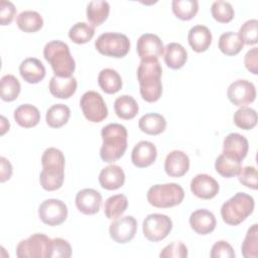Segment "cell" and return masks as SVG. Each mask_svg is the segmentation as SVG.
Masks as SVG:
<instances>
[{
  "instance_id": "bcb514c9",
  "label": "cell",
  "mask_w": 258,
  "mask_h": 258,
  "mask_svg": "<svg viewBox=\"0 0 258 258\" xmlns=\"http://www.w3.org/2000/svg\"><path fill=\"white\" fill-rule=\"evenodd\" d=\"M210 256L211 258H233L235 251L227 241L220 240L212 246Z\"/></svg>"
},
{
  "instance_id": "60d3db41",
  "label": "cell",
  "mask_w": 258,
  "mask_h": 258,
  "mask_svg": "<svg viewBox=\"0 0 258 258\" xmlns=\"http://www.w3.org/2000/svg\"><path fill=\"white\" fill-rule=\"evenodd\" d=\"M211 13L214 19L220 23H228L235 16L234 8L231 3L223 0L215 1L212 4Z\"/></svg>"
},
{
  "instance_id": "8d00e7d4",
  "label": "cell",
  "mask_w": 258,
  "mask_h": 258,
  "mask_svg": "<svg viewBox=\"0 0 258 258\" xmlns=\"http://www.w3.org/2000/svg\"><path fill=\"white\" fill-rule=\"evenodd\" d=\"M171 9L178 19L190 20L199 11V2L197 0H173Z\"/></svg>"
},
{
  "instance_id": "44dd1931",
  "label": "cell",
  "mask_w": 258,
  "mask_h": 258,
  "mask_svg": "<svg viewBox=\"0 0 258 258\" xmlns=\"http://www.w3.org/2000/svg\"><path fill=\"white\" fill-rule=\"evenodd\" d=\"M101 186L108 190H115L123 186L125 182V173L121 166L110 164L104 167L99 174Z\"/></svg>"
},
{
  "instance_id": "5bb4252c",
  "label": "cell",
  "mask_w": 258,
  "mask_h": 258,
  "mask_svg": "<svg viewBox=\"0 0 258 258\" xmlns=\"http://www.w3.org/2000/svg\"><path fill=\"white\" fill-rule=\"evenodd\" d=\"M137 53L141 60L158 59L163 54V43L158 35L144 33L137 40Z\"/></svg>"
},
{
  "instance_id": "ba28073f",
  "label": "cell",
  "mask_w": 258,
  "mask_h": 258,
  "mask_svg": "<svg viewBox=\"0 0 258 258\" xmlns=\"http://www.w3.org/2000/svg\"><path fill=\"white\" fill-rule=\"evenodd\" d=\"M51 239L41 233H35L22 240L16 247L18 258H49Z\"/></svg>"
},
{
  "instance_id": "8fae6325",
  "label": "cell",
  "mask_w": 258,
  "mask_h": 258,
  "mask_svg": "<svg viewBox=\"0 0 258 258\" xmlns=\"http://www.w3.org/2000/svg\"><path fill=\"white\" fill-rule=\"evenodd\" d=\"M38 217L45 225L58 226L68 218V207L57 199L45 200L38 207Z\"/></svg>"
},
{
  "instance_id": "7dc6e473",
  "label": "cell",
  "mask_w": 258,
  "mask_h": 258,
  "mask_svg": "<svg viewBox=\"0 0 258 258\" xmlns=\"http://www.w3.org/2000/svg\"><path fill=\"white\" fill-rule=\"evenodd\" d=\"M16 13L14 4L10 1L2 0L0 3V23L1 25H8L12 22Z\"/></svg>"
},
{
  "instance_id": "7c38bea8",
  "label": "cell",
  "mask_w": 258,
  "mask_h": 258,
  "mask_svg": "<svg viewBox=\"0 0 258 258\" xmlns=\"http://www.w3.org/2000/svg\"><path fill=\"white\" fill-rule=\"evenodd\" d=\"M227 97L235 106L243 107L255 101L256 89L254 84L247 80H236L228 87Z\"/></svg>"
},
{
  "instance_id": "f907efd6",
  "label": "cell",
  "mask_w": 258,
  "mask_h": 258,
  "mask_svg": "<svg viewBox=\"0 0 258 258\" xmlns=\"http://www.w3.org/2000/svg\"><path fill=\"white\" fill-rule=\"evenodd\" d=\"M9 127H10L9 122L6 120V118L4 116H1V132H0V134L4 135L9 130Z\"/></svg>"
},
{
  "instance_id": "74e56055",
  "label": "cell",
  "mask_w": 258,
  "mask_h": 258,
  "mask_svg": "<svg viewBox=\"0 0 258 258\" xmlns=\"http://www.w3.org/2000/svg\"><path fill=\"white\" fill-rule=\"evenodd\" d=\"M257 112L253 108L243 106L234 113V123L243 130L253 129L257 124Z\"/></svg>"
},
{
  "instance_id": "8992f818",
  "label": "cell",
  "mask_w": 258,
  "mask_h": 258,
  "mask_svg": "<svg viewBox=\"0 0 258 258\" xmlns=\"http://www.w3.org/2000/svg\"><path fill=\"white\" fill-rule=\"evenodd\" d=\"M148 203L158 209H167L179 205L184 198L183 188L174 182L154 184L147 191Z\"/></svg>"
},
{
  "instance_id": "e575fe53",
  "label": "cell",
  "mask_w": 258,
  "mask_h": 258,
  "mask_svg": "<svg viewBox=\"0 0 258 258\" xmlns=\"http://www.w3.org/2000/svg\"><path fill=\"white\" fill-rule=\"evenodd\" d=\"M128 207L127 197L119 194L109 197L104 204L105 216L110 220H115L121 217Z\"/></svg>"
},
{
  "instance_id": "cb8c5ba5",
  "label": "cell",
  "mask_w": 258,
  "mask_h": 258,
  "mask_svg": "<svg viewBox=\"0 0 258 258\" xmlns=\"http://www.w3.org/2000/svg\"><path fill=\"white\" fill-rule=\"evenodd\" d=\"M78 83L76 78H59L56 76L51 77L48 85L50 94L54 98L69 99L77 91Z\"/></svg>"
},
{
  "instance_id": "c3c4849f",
  "label": "cell",
  "mask_w": 258,
  "mask_h": 258,
  "mask_svg": "<svg viewBox=\"0 0 258 258\" xmlns=\"http://www.w3.org/2000/svg\"><path fill=\"white\" fill-rule=\"evenodd\" d=\"M245 68L253 75L258 74V48L253 47L247 51L244 56Z\"/></svg>"
},
{
  "instance_id": "d590c367",
  "label": "cell",
  "mask_w": 258,
  "mask_h": 258,
  "mask_svg": "<svg viewBox=\"0 0 258 258\" xmlns=\"http://www.w3.org/2000/svg\"><path fill=\"white\" fill-rule=\"evenodd\" d=\"M21 86L13 75H5L0 80V97L5 102H12L20 94Z\"/></svg>"
},
{
  "instance_id": "7a4b0ae2",
  "label": "cell",
  "mask_w": 258,
  "mask_h": 258,
  "mask_svg": "<svg viewBox=\"0 0 258 258\" xmlns=\"http://www.w3.org/2000/svg\"><path fill=\"white\" fill-rule=\"evenodd\" d=\"M162 68L158 59L141 60L137 69V80L140 86V95L148 103L159 100L162 94Z\"/></svg>"
},
{
  "instance_id": "d6a6232c",
  "label": "cell",
  "mask_w": 258,
  "mask_h": 258,
  "mask_svg": "<svg viewBox=\"0 0 258 258\" xmlns=\"http://www.w3.org/2000/svg\"><path fill=\"white\" fill-rule=\"evenodd\" d=\"M218 45L224 54L232 56L238 54L242 50L244 43L238 33L227 31L221 34Z\"/></svg>"
},
{
  "instance_id": "4fadbf2b",
  "label": "cell",
  "mask_w": 258,
  "mask_h": 258,
  "mask_svg": "<svg viewBox=\"0 0 258 258\" xmlns=\"http://www.w3.org/2000/svg\"><path fill=\"white\" fill-rule=\"evenodd\" d=\"M137 221L132 216L119 217L110 224L109 234L113 241L119 244L130 242L136 234Z\"/></svg>"
},
{
  "instance_id": "484cf974",
  "label": "cell",
  "mask_w": 258,
  "mask_h": 258,
  "mask_svg": "<svg viewBox=\"0 0 258 258\" xmlns=\"http://www.w3.org/2000/svg\"><path fill=\"white\" fill-rule=\"evenodd\" d=\"M14 119L16 123L23 128H31L36 126L40 121V113L38 109L30 104H22L14 110Z\"/></svg>"
},
{
  "instance_id": "ac0fdd59",
  "label": "cell",
  "mask_w": 258,
  "mask_h": 258,
  "mask_svg": "<svg viewBox=\"0 0 258 258\" xmlns=\"http://www.w3.org/2000/svg\"><path fill=\"white\" fill-rule=\"evenodd\" d=\"M189 168V158L181 150H172L164 160V170L171 177L183 176Z\"/></svg>"
},
{
  "instance_id": "f1b7e54d",
  "label": "cell",
  "mask_w": 258,
  "mask_h": 258,
  "mask_svg": "<svg viewBox=\"0 0 258 258\" xmlns=\"http://www.w3.org/2000/svg\"><path fill=\"white\" fill-rule=\"evenodd\" d=\"M98 84L106 94H115L122 89V79L113 69H104L99 73Z\"/></svg>"
},
{
  "instance_id": "f546056e",
  "label": "cell",
  "mask_w": 258,
  "mask_h": 258,
  "mask_svg": "<svg viewBox=\"0 0 258 258\" xmlns=\"http://www.w3.org/2000/svg\"><path fill=\"white\" fill-rule=\"evenodd\" d=\"M241 162V160L223 152L217 157L215 161V169L220 175L224 177H233L238 175L242 167Z\"/></svg>"
},
{
  "instance_id": "6da1fadb",
  "label": "cell",
  "mask_w": 258,
  "mask_h": 258,
  "mask_svg": "<svg viewBox=\"0 0 258 258\" xmlns=\"http://www.w3.org/2000/svg\"><path fill=\"white\" fill-rule=\"evenodd\" d=\"M42 170L39 174V183L47 191H53L62 186L64 179L66 158L63 153L55 148L49 147L41 156Z\"/></svg>"
},
{
  "instance_id": "7402d4cb",
  "label": "cell",
  "mask_w": 258,
  "mask_h": 258,
  "mask_svg": "<svg viewBox=\"0 0 258 258\" xmlns=\"http://www.w3.org/2000/svg\"><path fill=\"white\" fill-rule=\"evenodd\" d=\"M19 73L26 83L37 84L44 79L45 68L38 58L27 57L21 61Z\"/></svg>"
},
{
  "instance_id": "52a82bcc",
  "label": "cell",
  "mask_w": 258,
  "mask_h": 258,
  "mask_svg": "<svg viewBox=\"0 0 258 258\" xmlns=\"http://www.w3.org/2000/svg\"><path fill=\"white\" fill-rule=\"evenodd\" d=\"M95 47L103 55L120 58L129 52L130 40L123 33L105 32L98 36Z\"/></svg>"
},
{
  "instance_id": "277c9868",
  "label": "cell",
  "mask_w": 258,
  "mask_h": 258,
  "mask_svg": "<svg viewBox=\"0 0 258 258\" xmlns=\"http://www.w3.org/2000/svg\"><path fill=\"white\" fill-rule=\"evenodd\" d=\"M43 56L50 64L54 76L71 78L76 69V62L71 54L70 47L60 40H51L43 48Z\"/></svg>"
},
{
  "instance_id": "2e32d148",
  "label": "cell",
  "mask_w": 258,
  "mask_h": 258,
  "mask_svg": "<svg viewBox=\"0 0 258 258\" xmlns=\"http://www.w3.org/2000/svg\"><path fill=\"white\" fill-rule=\"evenodd\" d=\"M76 207L85 215H95L100 211L102 196L94 188H83L76 195Z\"/></svg>"
},
{
  "instance_id": "e0dca14e",
  "label": "cell",
  "mask_w": 258,
  "mask_h": 258,
  "mask_svg": "<svg viewBox=\"0 0 258 258\" xmlns=\"http://www.w3.org/2000/svg\"><path fill=\"white\" fill-rule=\"evenodd\" d=\"M157 157V150L155 145L146 140L139 141L132 149L131 160L138 168H145L150 166Z\"/></svg>"
},
{
  "instance_id": "30bf717a",
  "label": "cell",
  "mask_w": 258,
  "mask_h": 258,
  "mask_svg": "<svg viewBox=\"0 0 258 258\" xmlns=\"http://www.w3.org/2000/svg\"><path fill=\"white\" fill-rule=\"evenodd\" d=\"M80 107L85 118L93 123L102 122L108 116V108L103 97L95 91H88L81 97Z\"/></svg>"
},
{
  "instance_id": "f6af8a7d",
  "label": "cell",
  "mask_w": 258,
  "mask_h": 258,
  "mask_svg": "<svg viewBox=\"0 0 258 258\" xmlns=\"http://www.w3.org/2000/svg\"><path fill=\"white\" fill-rule=\"evenodd\" d=\"M187 255V248L181 242L170 243L165 246L159 253L161 258H185Z\"/></svg>"
},
{
  "instance_id": "4dcf8cb0",
  "label": "cell",
  "mask_w": 258,
  "mask_h": 258,
  "mask_svg": "<svg viewBox=\"0 0 258 258\" xmlns=\"http://www.w3.org/2000/svg\"><path fill=\"white\" fill-rule=\"evenodd\" d=\"M87 19L94 26H99L105 22L110 13V5L107 1H91L87 6Z\"/></svg>"
},
{
  "instance_id": "d6986e66",
  "label": "cell",
  "mask_w": 258,
  "mask_h": 258,
  "mask_svg": "<svg viewBox=\"0 0 258 258\" xmlns=\"http://www.w3.org/2000/svg\"><path fill=\"white\" fill-rule=\"evenodd\" d=\"M189 225L197 234L207 235L215 230L217 220L211 211L207 209H199L190 214Z\"/></svg>"
},
{
  "instance_id": "f35d334b",
  "label": "cell",
  "mask_w": 258,
  "mask_h": 258,
  "mask_svg": "<svg viewBox=\"0 0 258 258\" xmlns=\"http://www.w3.org/2000/svg\"><path fill=\"white\" fill-rule=\"evenodd\" d=\"M95 34V28L86 22H77L69 30L70 39L77 43L83 44L90 41Z\"/></svg>"
},
{
  "instance_id": "ab89813d",
  "label": "cell",
  "mask_w": 258,
  "mask_h": 258,
  "mask_svg": "<svg viewBox=\"0 0 258 258\" xmlns=\"http://www.w3.org/2000/svg\"><path fill=\"white\" fill-rule=\"evenodd\" d=\"M242 255L245 258H257L258 255V225L253 224L247 231L241 246Z\"/></svg>"
},
{
  "instance_id": "681fc988",
  "label": "cell",
  "mask_w": 258,
  "mask_h": 258,
  "mask_svg": "<svg viewBox=\"0 0 258 258\" xmlns=\"http://www.w3.org/2000/svg\"><path fill=\"white\" fill-rule=\"evenodd\" d=\"M13 172V167L10 163V161L1 156L0 157V181L5 182L6 180L10 179Z\"/></svg>"
},
{
  "instance_id": "1f68e13d",
  "label": "cell",
  "mask_w": 258,
  "mask_h": 258,
  "mask_svg": "<svg viewBox=\"0 0 258 258\" xmlns=\"http://www.w3.org/2000/svg\"><path fill=\"white\" fill-rule=\"evenodd\" d=\"M114 110L119 118L123 120H130L137 115L139 107L132 96L122 95L115 100Z\"/></svg>"
},
{
  "instance_id": "b9f144b4",
  "label": "cell",
  "mask_w": 258,
  "mask_h": 258,
  "mask_svg": "<svg viewBox=\"0 0 258 258\" xmlns=\"http://www.w3.org/2000/svg\"><path fill=\"white\" fill-rule=\"evenodd\" d=\"M257 28H258L257 19H249L246 22H244V24H242L238 34L244 44L252 45L258 42Z\"/></svg>"
},
{
  "instance_id": "ee69618b",
  "label": "cell",
  "mask_w": 258,
  "mask_h": 258,
  "mask_svg": "<svg viewBox=\"0 0 258 258\" xmlns=\"http://www.w3.org/2000/svg\"><path fill=\"white\" fill-rule=\"evenodd\" d=\"M257 169L254 166H245L241 167L239 173H238V179L240 183L245 185L246 187L257 189L258 188V182H257Z\"/></svg>"
},
{
  "instance_id": "7bdbcfd3",
  "label": "cell",
  "mask_w": 258,
  "mask_h": 258,
  "mask_svg": "<svg viewBox=\"0 0 258 258\" xmlns=\"http://www.w3.org/2000/svg\"><path fill=\"white\" fill-rule=\"evenodd\" d=\"M72 256L71 244L62 238L51 239L49 258H69Z\"/></svg>"
},
{
  "instance_id": "3957f363",
  "label": "cell",
  "mask_w": 258,
  "mask_h": 258,
  "mask_svg": "<svg viewBox=\"0 0 258 258\" xmlns=\"http://www.w3.org/2000/svg\"><path fill=\"white\" fill-rule=\"evenodd\" d=\"M103 144L100 157L105 162H114L120 159L127 149V129L118 123H110L101 131Z\"/></svg>"
},
{
  "instance_id": "ffe728a7",
  "label": "cell",
  "mask_w": 258,
  "mask_h": 258,
  "mask_svg": "<svg viewBox=\"0 0 258 258\" xmlns=\"http://www.w3.org/2000/svg\"><path fill=\"white\" fill-rule=\"evenodd\" d=\"M249 149V143L245 136L240 133H230L228 134L223 142V152L229 154L239 160H243Z\"/></svg>"
},
{
  "instance_id": "5b68a950",
  "label": "cell",
  "mask_w": 258,
  "mask_h": 258,
  "mask_svg": "<svg viewBox=\"0 0 258 258\" xmlns=\"http://www.w3.org/2000/svg\"><path fill=\"white\" fill-rule=\"evenodd\" d=\"M254 199L246 192H237L221 207L223 221L230 226H238L254 211Z\"/></svg>"
},
{
  "instance_id": "836d02e7",
  "label": "cell",
  "mask_w": 258,
  "mask_h": 258,
  "mask_svg": "<svg viewBox=\"0 0 258 258\" xmlns=\"http://www.w3.org/2000/svg\"><path fill=\"white\" fill-rule=\"evenodd\" d=\"M71 116L70 108L64 104H54L46 111V124L51 128H59L68 123Z\"/></svg>"
},
{
  "instance_id": "9a60e30c",
  "label": "cell",
  "mask_w": 258,
  "mask_h": 258,
  "mask_svg": "<svg viewBox=\"0 0 258 258\" xmlns=\"http://www.w3.org/2000/svg\"><path fill=\"white\" fill-rule=\"evenodd\" d=\"M220 186L218 181L211 175L200 173L190 181V190L199 199L211 200L219 192Z\"/></svg>"
},
{
  "instance_id": "4316f807",
  "label": "cell",
  "mask_w": 258,
  "mask_h": 258,
  "mask_svg": "<svg viewBox=\"0 0 258 258\" xmlns=\"http://www.w3.org/2000/svg\"><path fill=\"white\" fill-rule=\"evenodd\" d=\"M139 129L148 135H159L166 128L165 118L157 113H147L138 122Z\"/></svg>"
},
{
  "instance_id": "83f0119b",
  "label": "cell",
  "mask_w": 258,
  "mask_h": 258,
  "mask_svg": "<svg viewBox=\"0 0 258 258\" xmlns=\"http://www.w3.org/2000/svg\"><path fill=\"white\" fill-rule=\"evenodd\" d=\"M16 24L20 30L32 33L41 29L43 26V19L37 11L24 10L17 16Z\"/></svg>"
},
{
  "instance_id": "9c48e42d",
  "label": "cell",
  "mask_w": 258,
  "mask_h": 258,
  "mask_svg": "<svg viewBox=\"0 0 258 258\" xmlns=\"http://www.w3.org/2000/svg\"><path fill=\"white\" fill-rule=\"evenodd\" d=\"M172 229L171 219L163 214H149L143 221L144 237L151 242H158L168 236Z\"/></svg>"
},
{
  "instance_id": "d4e9b609",
  "label": "cell",
  "mask_w": 258,
  "mask_h": 258,
  "mask_svg": "<svg viewBox=\"0 0 258 258\" xmlns=\"http://www.w3.org/2000/svg\"><path fill=\"white\" fill-rule=\"evenodd\" d=\"M187 60V52L185 48L178 42H170L164 47L165 64L172 70L182 68Z\"/></svg>"
},
{
  "instance_id": "603a6c76",
  "label": "cell",
  "mask_w": 258,
  "mask_h": 258,
  "mask_svg": "<svg viewBox=\"0 0 258 258\" xmlns=\"http://www.w3.org/2000/svg\"><path fill=\"white\" fill-rule=\"evenodd\" d=\"M212 32L205 25H195L192 26L187 34L188 44L191 49L196 52L206 51L212 43Z\"/></svg>"
}]
</instances>
